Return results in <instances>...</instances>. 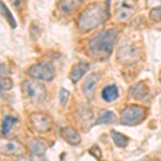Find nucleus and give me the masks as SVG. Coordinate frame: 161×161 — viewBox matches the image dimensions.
<instances>
[{
    "mask_svg": "<svg viewBox=\"0 0 161 161\" xmlns=\"http://www.w3.org/2000/svg\"><path fill=\"white\" fill-rule=\"evenodd\" d=\"M108 3H92L80 14L77 27L83 32H87L105 22L108 17Z\"/></svg>",
    "mask_w": 161,
    "mask_h": 161,
    "instance_id": "nucleus-1",
    "label": "nucleus"
},
{
    "mask_svg": "<svg viewBox=\"0 0 161 161\" xmlns=\"http://www.w3.org/2000/svg\"><path fill=\"white\" fill-rule=\"evenodd\" d=\"M117 38V31L115 29L104 30L93 37L89 42V53L95 58L104 59L111 56Z\"/></svg>",
    "mask_w": 161,
    "mask_h": 161,
    "instance_id": "nucleus-2",
    "label": "nucleus"
},
{
    "mask_svg": "<svg viewBox=\"0 0 161 161\" xmlns=\"http://www.w3.org/2000/svg\"><path fill=\"white\" fill-rule=\"evenodd\" d=\"M23 96L27 99L36 102H41L46 98V88L42 83L38 80H27L22 83Z\"/></svg>",
    "mask_w": 161,
    "mask_h": 161,
    "instance_id": "nucleus-3",
    "label": "nucleus"
},
{
    "mask_svg": "<svg viewBox=\"0 0 161 161\" xmlns=\"http://www.w3.org/2000/svg\"><path fill=\"white\" fill-rule=\"evenodd\" d=\"M146 116V108L140 105H128L121 111L120 121L127 126H134L140 124Z\"/></svg>",
    "mask_w": 161,
    "mask_h": 161,
    "instance_id": "nucleus-4",
    "label": "nucleus"
},
{
    "mask_svg": "<svg viewBox=\"0 0 161 161\" xmlns=\"http://www.w3.org/2000/svg\"><path fill=\"white\" fill-rule=\"evenodd\" d=\"M28 75L36 80H52L55 76V70L50 64H38L30 67Z\"/></svg>",
    "mask_w": 161,
    "mask_h": 161,
    "instance_id": "nucleus-5",
    "label": "nucleus"
},
{
    "mask_svg": "<svg viewBox=\"0 0 161 161\" xmlns=\"http://www.w3.org/2000/svg\"><path fill=\"white\" fill-rule=\"evenodd\" d=\"M0 154L4 156H22L25 154V147L16 140L0 139Z\"/></svg>",
    "mask_w": 161,
    "mask_h": 161,
    "instance_id": "nucleus-6",
    "label": "nucleus"
},
{
    "mask_svg": "<svg viewBox=\"0 0 161 161\" xmlns=\"http://www.w3.org/2000/svg\"><path fill=\"white\" fill-rule=\"evenodd\" d=\"M30 124L36 131L40 133H45L52 129V118L44 113H32L29 116Z\"/></svg>",
    "mask_w": 161,
    "mask_h": 161,
    "instance_id": "nucleus-7",
    "label": "nucleus"
},
{
    "mask_svg": "<svg viewBox=\"0 0 161 161\" xmlns=\"http://www.w3.org/2000/svg\"><path fill=\"white\" fill-rule=\"evenodd\" d=\"M141 53L133 45H127L120 47L117 52V60L123 64H132L140 59Z\"/></svg>",
    "mask_w": 161,
    "mask_h": 161,
    "instance_id": "nucleus-8",
    "label": "nucleus"
},
{
    "mask_svg": "<svg viewBox=\"0 0 161 161\" xmlns=\"http://www.w3.org/2000/svg\"><path fill=\"white\" fill-rule=\"evenodd\" d=\"M136 2L133 1H120L115 6V15L119 20L130 19L136 13Z\"/></svg>",
    "mask_w": 161,
    "mask_h": 161,
    "instance_id": "nucleus-9",
    "label": "nucleus"
},
{
    "mask_svg": "<svg viewBox=\"0 0 161 161\" xmlns=\"http://www.w3.org/2000/svg\"><path fill=\"white\" fill-rule=\"evenodd\" d=\"M28 147H29L30 152L36 156H42L45 154L47 150L48 143L43 139L40 137H35V139L30 140L28 143Z\"/></svg>",
    "mask_w": 161,
    "mask_h": 161,
    "instance_id": "nucleus-10",
    "label": "nucleus"
},
{
    "mask_svg": "<svg viewBox=\"0 0 161 161\" xmlns=\"http://www.w3.org/2000/svg\"><path fill=\"white\" fill-rule=\"evenodd\" d=\"M100 75L98 73H92L89 76H87L84 80V84H83V92L86 96L87 98L92 97L93 92H95L96 86H97L98 82H99Z\"/></svg>",
    "mask_w": 161,
    "mask_h": 161,
    "instance_id": "nucleus-11",
    "label": "nucleus"
},
{
    "mask_svg": "<svg viewBox=\"0 0 161 161\" xmlns=\"http://www.w3.org/2000/svg\"><path fill=\"white\" fill-rule=\"evenodd\" d=\"M60 136L64 141L71 145H79L80 143V136L79 132L71 127H64L60 130Z\"/></svg>",
    "mask_w": 161,
    "mask_h": 161,
    "instance_id": "nucleus-12",
    "label": "nucleus"
},
{
    "mask_svg": "<svg viewBox=\"0 0 161 161\" xmlns=\"http://www.w3.org/2000/svg\"><path fill=\"white\" fill-rule=\"evenodd\" d=\"M148 87L144 82H139L136 84L132 85L129 89V95L131 98L136 100H142L148 95Z\"/></svg>",
    "mask_w": 161,
    "mask_h": 161,
    "instance_id": "nucleus-13",
    "label": "nucleus"
},
{
    "mask_svg": "<svg viewBox=\"0 0 161 161\" xmlns=\"http://www.w3.org/2000/svg\"><path fill=\"white\" fill-rule=\"evenodd\" d=\"M89 70V64L87 62L80 61L74 64L72 68L71 72H70V79L73 83H77L79 80L86 74V72Z\"/></svg>",
    "mask_w": 161,
    "mask_h": 161,
    "instance_id": "nucleus-14",
    "label": "nucleus"
},
{
    "mask_svg": "<svg viewBox=\"0 0 161 161\" xmlns=\"http://www.w3.org/2000/svg\"><path fill=\"white\" fill-rule=\"evenodd\" d=\"M102 99L106 101V102H112L118 99L119 97V90L116 85H108V86L104 87V89L102 90Z\"/></svg>",
    "mask_w": 161,
    "mask_h": 161,
    "instance_id": "nucleus-15",
    "label": "nucleus"
},
{
    "mask_svg": "<svg viewBox=\"0 0 161 161\" xmlns=\"http://www.w3.org/2000/svg\"><path fill=\"white\" fill-rule=\"evenodd\" d=\"M116 121H117V116L108 110L100 111L97 118V124H115Z\"/></svg>",
    "mask_w": 161,
    "mask_h": 161,
    "instance_id": "nucleus-16",
    "label": "nucleus"
},
{
    "mask_svg": "<svg viewBox=\"0 0 161 161\" xmlns=\"http://www.w3.org/2000/svg\"><path fill=\"white\" fill-rule=\"evenodd\" d=\"M111 136H112V139H113L114 143L116 144V146L120 147V148L126 147L129 143V137L128 136H126L125 134L120 133V132L115 131V130L111 131Z\"/></svg>",
    "mask_w": 161,
    "mask_h": 161,
    "instance_id": "nucleus-17",
    "label": "nucleus"
},
{
    "mask_svg": "<svg viewBox=\"0 0 161 161\" xmlns=\"http://www.w3.org/2000/svg\"><path fill=\"white\" fill-rule=\"evenodd\" d=\"M17 124V118H15L14 116L12 115H8L3 118L2 120V133L4 136L9 134L11 130L13 129V127Z\"/></svg>",
    "mask_w": 161,
    "mask_h": 161,
    "instance_id": "nucleus-18",
    "label": "nucleus"
},
{
    "mask_svg": "<svg viewBox=\"0 0 161 161\" xmlns=\"http://www.w3.org/2000/svg\"><path fill=\"white\" fill-rule=\"evenodd\" d=\"M80 1H73V0H70V1H66V0H64V1H60L58 2V8L60 9L61 12L64 13H70L72 12L73 10L76 9L77 7H80Z\"/></svg>",
    "mask_w": 161,
    "mask_h": 161,
    "instance_id": "nucleus-19",
    "label": "nucleus"
},
{
    "mask_svg": "<svg viewBox=\"0 0 161 161\" xmlns=\"http://www.w3.org/2000/svg\"><path fill=\"white\" fill-rule=\"evenodd\" d=\"M0 11H1L2 14H3L4 16L7 17L8 22H9V24L11 25V27H12V28H15V27H16V22H15L14 17H13V15L11 14L10 10L8 9L7 6L3 3V2H0Z\"/></svg>",
    "mask_w": 161,
    "mask_h": 161,
    "instance_id": "nucleus-20",
    "label": "nucleus"
},
{
    "mask_svg": "<svg viewBox=\"0 0 161 161\" xmlns=\"http://www.w3.org/2000/svg\"><path fill=\"white\" fill-rule=\"evenodd\" d=\"M12 87H13V82L9 76L1 77V79H0V92L10 90Z\"/></svg>",
    "mask_w": 161,
    "mask_h": 161,
    "instance_id": "nucleus-21",
    "label": "nucleus"
},
{
    "mask_svg": "<svg viewBox=\"0 0 161 161\" xmlns=\"http://www.w3.org/2000/svg\"><path fill=\"white\" fill-rule=\"evenodd\" d=\"M69 97H70V92L68 90H66L64 88H61L60 89V92H59V102L62 106H64L67 104L69 100Z\"/></svg>",
    "mask_w": 161,
    "mask_h": 161,
    "instance_id": "nucleus-22",
    "label": "nucleus"
},
{
    "mask_svg": "<svg viewBox=\"0 0 161 161\" xmlns=\"http://www.w3.org/2000/svg\"><path fill=\"white\" fill-rule=\"evenodd\" d=\"M149 17L155 22L161 20V7H156L154 9L150 10L149 12Z\"/></svg>",
    "mask_w": 161,
    "mask_h": 161,
    "instance_id": "nucleus-23",
    "label": "nucleus"
},
{
    "mask_svg": "<svg viewBox=\"0 0 161 161\" xmlns=\"http://www.w3.org/2000/svg\"><path fill=\"white\" fill-rule=\"evenodd\" d=\"M9 75V70L6 64H0V79L1 77H8Z\"/></svg>",
    "mask_w": 161,
    "mask_h": 161,
    "instance_id": "nucleus-24",
    "label": "nucleus"
},
{
    "mask_svg": "<svg viewBox=\"0 0 161 161\" xmlns=\"http://www.w3.org/2000/svg\"><path fill=\"white\" fill-rule=\"evenodd\" d=\"M89 152H90V154H92V156H95V157L98 158V159H100V158L102 157V152L99 149L98 146H93Z\"/></svg>",
    "mask_w": 161,
    "mask_h": 161,
    "instance_id": "nucleus-25",
    "label": "nucleus"
},
{
    "mask_svg": "<svg viewBox=\"0 0 161 161\" xmlns=\"http://www.w3.org/2000/svg\"><path fill=\"white\" fill-rule=\"evenodd\" d=\"M14 161H33V160L30 159V158H27V157H19V159H16Z\"/></svg>",
    "mask_w": 161,
    "mask_h": 161,
    "instance_id": "nucleus-26",
    "label": "nucleus"
},
{
    "mask_svg": "<svg viewBox=\"0 0 161 161\" xmlns=\"http://www.w3.org/2000/svg\"><path fill=\"white\" fill-rule=\"evenodd\" d=\"M141 161H153L152 159H150L149 157H145V158H143V159Z\"/></svg>",
    "mask_w": 161,
    "mask_h": 161,
    "instance_id": "nucleus-27",
    "label": "nucleus"
},
{
    "mask_svg": "<svg viewBox=\"0 0 161 161\" xmlns=\"http://www.w3.org/2000/svg\"><path fill=\"white\" fill-rule=\"evenodd\" d=\"M160 82H161V75H160Z\"/></svg>",
    "mask_w": 161,
    "mask_h": 161,
    "instance_id": "nucleus-28",
    "label": "nucleus"
}]
</instances>
